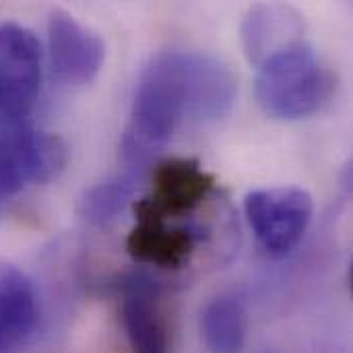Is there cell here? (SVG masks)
<instances>
[{"label":"cell","mask_w":353,"mask_h":353,"mask_svg":"<svg viewBox=\"0 0 353 353\" xmlns=\"http://www.w3.org/2000/svg\"><path fill=\"white\" fill-rule=\"evenodd\" d=\"M188 116L186 52H161L149 60L137 83L130 118L120 143L128 168L141 170L159 153Z\"/></svg>","instance_id":"cell-1"},{"label":"cell","mask_w":353,"mask_h":353,"mask_svg":"<svg viewBox=\"0 0 353 353\" xmlns=\"http://www.w3.org/2000/svg\"><path fill=\"white\" fill-rule=\"evenodd\" d=\"M331 74L308 41L290 46L259 64L254 93L263 112L277 120H302L321 110Z\"/></svg>","instance_id":"cell-2"},{"label":"cell","mask_w":353,"mask_h":353,"mask_svg":"<svg viewBox=\"0 0 353 353\" xmlns=\"http://www.w3.org/2000/svg\"><path fill=\"white\" fill-rule=\"evenodd\" d=\"M68 151L58 134L41 132L25 120L0 116V203L27 184H46L62 174Z\"/></svg>","instance_id":"cell-3"},{"label":"cell","mask_w":353,"mask_h":353,"mask_svg":"<svg viewBox=\"0 0 353 353\" xmlns=\"http://www.w3.org/2000/svg\"><path fill=\"white\" fill-rule=\"evenodd\" d=\"M244 213L263 250L271 256H285L304 238L314 201L300 186L256 188L246 194Z\"/></svg>","instance_id":"cell-4"},{"label":"cell","mask_w":353,"mask_h":353,"mask_svg":"<svg viewBox=\"0 0 353 353\" xmlns=\"http://www.w3.org/2000/svg\"><path fill=\"white\" fill-rule=\"evenodd\" d=\"M41 74L37 35L21 23H0V116L23 120L39 97Z\"/></svg>","instance_id":"cell-5"},{"label":"cell","mask_w":353,"mask_h":353,"mask_svg":"<svg viewBox=\"0 0 353 353\" xmlns=\"http://www.w3.org/2000/svg\"><path fill=\"white\" fill-rule=\"evenodd\" d=\"M215 176L205 172L196 159L174 157L155 168L151 194L137 203L134 213L176 219L192 213L213 190Z\"/></svg>","instance_id":"cell-6"},{"label":"cell","mask_w":353,"mask_h":353,"mask_svg":"<svg viewBox=\"0 0 353 353\" xmlns=\"http://www.w3.org/2000/svg\"><path fill=\"white\" fill-rule=\"evenodd\" d=\"M48 54L58 81L66 85L91 83L105 60V43L93 29L64 10L48 19Z\"/></svg>","instance_id":"cell-7"},{"label":"cell","mask_w":353,"mask_h":353,"mask_svg":"<svg viewBox=\"0 0 353 353\" xmlns=\"http://www.w3.org/2000/svg\"><path fill=\"white\" fill-rule=\"evenodd\" d=\"M122 325L132 353H170V329L161 308L159 283L132 273L122 285Z\"/></svg>","instance_id":"cell-8"},{"label":"cell","mask_w":353,"mask_h":353,"mask_svg":"<svg viewBox=\"0 0 353 353\" xmlns=\"http://www.w3.org/2000/svg\"><path fill=\"white\" fill-rule=\"evenodd\" d=\"M188 79V116L194 120L225 118L238 95L234 70L217 56L205 52H186Z\"/></svg>","instance_id":"cell-9"},{"label":"cell","mask_w":353,"mask_h":353,"mask_svg":"<svg viewBox=\"0 0 353 353\" xmlns=\"http://www.w3.org/2000/svg\"><path fill=\"white\" fill-rule=\"evenodd\" d=\"M304 17L290 4L263 2L248 8L242 21V46L250 64L259 66L273 54L304 39Z\"/></svg>","instance_id":"cell-10"},{"label":"cell","mask_w":353,"mask_h":353,"mask_svg":"<svg viewBox=\"0 0 353 353\" xmlns=\"http://www.w3.org/2000/svg\"><path fill=\"white\" fill-rule=\"evenodd\" d=\"M39 321L33 281L12 265H0V353H21Z\"/></svg>","instance_id":"cell-11"},{"label":"cell","mask_w":353,"mask_h":353,"mask_svg":"<svg viewBox=\"0 0 353 353\" xmlns=\"http://www.w3.org/2000/svg\"><path fill=\"white\" fill-rule=\"evenodd\" d=\"M196 242L199 232L194 228H176L157 217L137 215V225L126 238V250L137 263L180 269L194 254Z\"/></svg>","instance_id":"cell-12"},{"label":"cell","mask_w":353,"mask_h":353,"mask_svg":"<svg viewBox=\"0 0 353 353\" xmlns=\"http://www.w3.org/2000/svg\"><path fill=\"white\" fill-rule=\"evenodd\" d=\"M248 316L244 304L234 296L211 300L201 316V331L211 353H240L246 343Z\"/></svg>","instance_id":"cell-13"},{"label":"cell","mask_w":353,"mask_h":353,"mask_svg":"<svg viewBox=\"0 0 353 353\" xmlns=\"http://www.w3.org/2000/svg\"><path fill=\"white\" fill-rule=\"evenodd\" d=\"M132 192H134L132 178L124 176V178L105 180V182L89 188L83 194V199L79 203V213L89 223H95V225L110 223L126 209V205L132 199Z\"/></svg>","instance_id":"cell-14"}]
</instances>
